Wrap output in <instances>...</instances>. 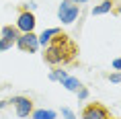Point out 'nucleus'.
<instances>
[{"label": "nucleus", "mask_w": 121, "mask_h": 119, "mask_svg": "<svg viewBox=\"0 0 121 119\" xmlns=\"http://www.w3.org/2000/svg\"><path fill=\"white\" fill-rule=\"evenodd\" d=\"M62 86H66L68 90H72V93H78L82 84H80V80H78V78H72V76H68L66 80H62Z\"/></svg>", "instance_id": "9d476101"}, {"label": "nucleus", "mask_w": 121, "mask_h": 119, "mask_svg": "<svg viewBox=\"0 0 121 119\" xmlns=\"http://www.w3.org/2000/svg\"><path fill=\"white\" fill-rule=\"evenodd\" d=\"M76 56H78V45L66 33L60 31L49 43L45 45L43 60H45V64L57 68V66H68V64H72L76 60Z\"/></svg>", "instance_id": "f257e3e1"}, {"label": "nucleus", "mask_w": 121, "mask_h": 119, "mask_svg": "<svg viewBox=\"0 0 121 119\" xmlns=\"http://www.w3.org/2000/svg\"><path fill=\"white\" fill-rule=\"evenodd\" d=\"M8 103H13V107L17 109V115H19V117H29V115L35 111V109H33V101L29 99V97H13Z\"/></svg>", "instance_id": "39448f33"}, {"label": "nucleus", "mask_w": 121, "mask_h": 119, "mask_svg": "<svg viewBox=\"0 0 121 119\" xmlns=\"http://www.w3.org/2000/svg\"><path fill=\"white\" fill-rule=\"evenodd\" d=\"M109 80H111V82H121V72H115V74H109Z\"/></svg>", "instance_id": "dca6fc26"}, {"label": "nucleus", "mask_w": 121, "mask_h": 119, "mask_svg": "<svg viewBox=\"0 0 121 119\" xmlns=\"http://www.w3.org/2000/svg\"><path fill=\"white\" fill-rule=\"evenodd\" d=\"M78 99H80V101L88 99V90H86V88H84V86H80V90H78Z\"/></svg>", "instance_id": "2eb2a0df"}, {"label": "nucleus", "mask_w": 121, "mask_h": 119, "mask_svg": "<svg viewBox=\"0 0 121 119\" xmlns=\"http://www.w3.org/2000/svg\"><path fill=\"white\" fill-rule=\"evenodd\" d=\"M82 119H111V113L103 103H88L82 109Z\"/></svg>", "instance_id": "20e7f679"}, {"label": "nucleus", "mask_w": 121, "mask_h": 119, "mask_svg": "<svg viewBox=\"0 0 121 119\" xmlns=\"http://www.w3.org/2000/svg\"><path fill=\"white\" fill-rule=\"evenodd\" d=\"M76 4H82V2H88V0H74Z\"/></svg>", "instance_id": "6ab92c4d"}, {"label": "nucleus", "mask_w": 121, "mask_h": 119, "mask_svg": "<svg viewBox=\"0 0 121 119\" xmlns=\"http://www.w3.org/2000/svg\"><path fill=\"white\" fill-rule=\"evenodd\" d=\"M115 13H117V14H121V6H117V8H115Z\"/></svg>", "instance_id": "aec40b11"}, {"label": "nucleus", "mask_w": 121, "mask_h": 119, "mask_svg": "<svg viewBox=\"0 0 121 119\" xmlns=\"http://www.w3.org/2000/svg\"><path fill=\"white\" fill-rule=\"evenodd\" d=\"M6 103H8V101H0V109H4V107H6Z\"/></svg>", "instance_id": "a211bd4d"}, {"label": "nucleus", "mask_w": 121, "mask_h": 119, "mask_svg": "<svg viewBox=\"0 0 121 119\" xmlns=\"http://www.w3.org/2000/svg\"><path fill=\"white\" fill-rule=\"evenodd\" d=\"M14 45L19 47L21 51H25V53H35V51L39 49V39L35 33H21L19 39L14 41Z\"/></svg>", "instance_id": "7ed1b4c3"}, {"label": "nucleus", "mask_w": 121, "mask_h": 119, "mask_svg": "<svg viewBox=\"0 0 121 119\" xmlns=\"http://www.w3.org/2000/svg\"><path fill=\"white\" fill-rule=\"evenodd\" d=\"M0 33H2V39H6V41H13V43L19 39V35H21V31L17 29V25H4Z\"/></svg>", "instance_id": "0eeeda50"}, {"label": "nucleus", "mask_w": 121, "mask_h": 119, "mask_svg": "<svg viewBox=\"0 0 121 119\" xmlns=\"http://www.w3.org/2000/svg\"><path fill=\"white\" fill-rule=\"evenodd\" d=\"M33 119H56V111H45V109H37V111H33L31 113Z\"/></svg>", "instance_id": "9b49d317"}, {"label": "nucleus", "mask_w": 121, "mask_h": 119, "mask_svg": "<svg viewBox=\"0 0 121 119\" xmlns=\"http://www.w3.org/2000/svg\"><path fill=\"white\" fill-rule=\"evenodd\" d=\"M13 47V41H6V39H2L0 37V51H6Z\"/></svg>", "instance_id": "4468645a"}, {"label": "nucleus", "mask_w": 121, "mask_h": 119, "mask_svg": "<svg viewBox=\"0 0 121 119\" xmlns=\"http://www.w3.org/2000/svg\"><path fill=\"white\" fill-rule=\"evenodd\" d=\"M60 31H62V29H57V27H51V29H45V31H43V33H41V35L37 37V39H39V45H43V47H45V45L49 43V41H51L53 37H56V35H57Z\"/></svg>", "instance_id": "6e6552de"}, {"label": "nucleus", "mask_w": 121, "mask_h": 119, "mask_svg": "<svg viewBox=\"0 0 121 119\" xmlns=\"http://www.w3.org/2000/svg\"><path fill=\"white\" fill-rule=\"evenodd\" d=\"M111 119H115V117H111Z\"/></svg>", "instance_id": "412c9836"}, {"label": "nucleus", "mask_w": 121, "mask_h": 119, "mask_svg": "<svg viewBox=\"0 0 121 119\" xmlns=\"http://www.w3.org/2000/svg\"><path fill=\"white\" fill-rule=\"evenodd\" d=\"M62 115H64V119H76L74 111H72V109H68V107H64V109H62Z\"/></svg>", "instance_id": "ddd939ff"}, {"label": "nucleus", "mask_w": 121, "mask_h": 119, "mask_svg": "<svg viewBox=\"0 0 121 119\" xmlns=\"http://www.w3.org/2000/svg\"><path fill=\"white\" fill-rule=\"evenodd\" d=\"M113 10V0H103L101 4H96L92 8V14H105V13H111Z\"/></svg>", "instance_id": "1a4fd4ad"}, {"label": "nucleus", "mask_w": 121, "mask_h": 119, "mask_svg": "<svg viewBox=\"0 0 121 119\" xmlns=\"http://www.w3.org/2000/svg\"><path fill=\"white\" fill-rule=\"evenodd\" d=\"M66 78H68V72H66V70L56 68L53 72H49V80H57V82H62V80H66Z\"/></svg>", "instance_id": "f8f14e48"}, {"label": "nucleus", "mask_w": 121, "mask_h": 119, "mask_svg": "<svg viewBox=\"0 0 121 119\" xmlns=\"http://www.w3.org/2000/svg\"><path fill=\"white\" fill-rule=\"evenodd\" d=\"M78 14H80V4H76L74 0H62V4L57 8V19L62 23L70 25L78 19Z\"/></svg>", "instance_id": "f03ea898"}, {"label": "nucleus", "mask_w": 121, "mask_h": 119, "mask_svg": "<svg viewBox=\"0 0 121 119\" xmlns=\"http://www.w3.org/2000/svg\"><path fill=\"white\" fill-rule=\"evenodd\" d=\"M35 14L31 13V10H25V8H21V14L19 19H17V29L23 33H31L33 29H35Z\"/></svg>", "instance_id": "423d86ee"}, {"label": "nucleus", "mask_w": 121, "mask_h": 119, "mask_svg": "<svg viewBox=\"0 0 121 119\" xmlns=\"http://www.w3.org/2000/svg\"><path fill=\"white\" fill-rule=\"evenodd\" d=\"M113 68H115V70H121V57L113 60Z\"/></svg>", "instance_id": "f3484780"}]
</instances>
